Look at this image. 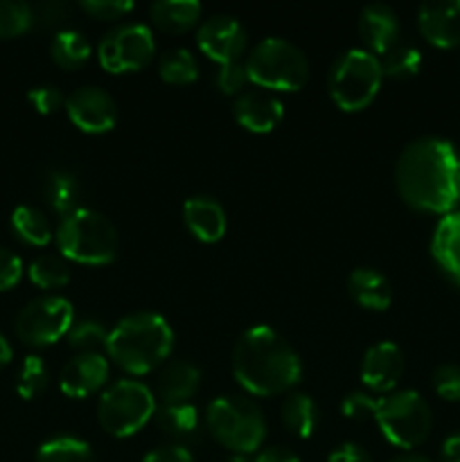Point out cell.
Masks as SVG:
<instances>
[{
  "instance_id": "44dd1931",
  "label": "cell",
  "mask_w": 460,
  "mask_h": 462,
  "mask_svg": "<svg viewBox=\"0 0 460 462\" xmlns=\"http://www.w3.org/2000/svg\"><path fill=\"white\" fill-rule=\"evenodd\" d=\"M433 260L442 271L460 284V210L449 212L437 221L431 239Z\"/></svg>"
},
{
  "instance_id": "5b68a950",
  "label": "cell",
  "mask_w": 460,
  "mask_h": 462,
  "mask_svg": "<svg viewBox=\"0 0 460 462\" xmlns=\"http://www.w3.org/2000/svg\"><path fill=\"white\" fill-rule=\"evenodd\" d=\"M206 427L221 447L248 456L266 440V418L260 406L242 395L216 397L206 411Z\"/></svg>"
},
{
  "instance_id": "ab89813d",
  "label": "cell",
  "mask_w": 460,
  "mask_h": 462,
  "mask_svg": "<svg viewBox=\"0 0 460 462\" xmlns=\"http://www.w3.org/2000/svg\"><path fill=\"white\" fill-rule=\"evenodd\" d=\"M246 81V63L233 61L225 63V66H219V72H216V86H219V90L224 95L239 93V90H244Z\"/></svg>"
},
{
  "instance_id": "cb8c5ba5",
  "label": "cell",
  "mask_w": 460,
  "mask_h": 462,
  "mask_svg": "<svg viewBox=\"0 0 460 462\" xmlns=\"http://www.w3.org/2000/svg\"><path fill=\"white\" fill-rule=\"evenodd\" d=\"M201 5L197 0H158L149 7L153 25L167 34H185L201 18Z\"/></svg>"
},
{
  "instance_id": "4316f807",
  "label": "cell",
  "mask_w": 460,
  "mask_h": 462,
  "mask_svg": "<svg viewBox=\"0 0 460 462\" xmlns=\"http://www.w3.org/2000/svg\"><path fill=\"white\" fill-rule=\"evenodd\" d=\"M50 57L63 70H77L90 59V43L81 32L61 30L50 43Z\"/></svg>"
},
{
  "instance_id": "7a4b0ae2",
  "label": "cell",
  "mask_w": 460,
  "mask_h": 462,
  "mask_svg": "<svg viewBox=\"0 0 460 462\" xmlns=\"http://www.w3.org/2000/svg\"><path fill=\"white\" fill-rule=\"evenodd\" d=\"M230 364L239 386L257 397L287 393L302 377L298 352L269 325L246 329L235 343Z\"/></svg>"
},
{
  "instance_id": "8992f818",
  "label": "cell",
  "mask_w": 460,
  "mask_h": 462,
  "mask_svg": "<svg viewBox=\"0 0 460 462\" xmlns=\"http://www.w3.org/2000/svg\"><path fill=\"white\" fill-rule=\"evenodd\" d=\"M246 75L262 90L296 93L309 79V61L296 43L269 36L248 54Z\"/></svg>"
},
{
  "instance_id": "f546056e",
  "label": "cell",
  "mask_w": 460,
  "mask_h": 462,
  "mask_svg": "<svg viewBox=\"0 0 460 462\" xmlns=\"http://www.w3.org/2000/svg\"><path fill=\"white\" fill-rule=\"evenodd\" d=\"M93 449L86 440L75 436H57L36 451V462H93Z\"/></svg>"
},
{
  "instance_id": "83f0119b",
  "label": "cell",
  "mask_w": 460,
  "mask_h": 462,
  "mask_svg": "<svg viewBox=\"0 0 460 462\" xmlns=\"http://www.w3.org/2000/svg\"><path fill=\"white\" fill-rule=\"evenodd\" d=\"M12 230L21 242L30 246H45L54 237L48 217L34 206H18L12 212Z\"/></svg>"
},
{
  "instance_id": "f1b7e54d",
  "label": "cell",
  "mask_w": 460,
  "mask_h": 462,
  "mask_svg": "<svg viewBox=\"0 0 460 462\" xmlns=\"http://www.w3.org/2000/svg\"><path fill=\"white\" fill-rule=\"evenodd\" d=\"M158 75H161V79L167 81V84H192L198 77L197 59H194V54L185 48L167 50V52H162L161 59H158Z\"/></svg>"
},
{
  "instance_id": "4fadbf2b",
  "label": "cell",
  "mask_w": 460,
  "mask_h": 462,
  "mask_svg": "<svg viewBox=\"0 0 460 462\" xmlns=\"http://www.w3.org/2000/svg\"><path fill=\"white\" fill-rule=\"evenodd\" d=\"M248 34L242 23L233 16H224V14L206 18L197 30L198 50L219 66L242 61Z\"/></svg>"
},
{
  "instance_id": "ffe728a7",
  "label": "cell",
  "mask_w": 460,
  "mask_h": 462,
  "mask_svg": "<svg viewBox=\"0 0 460 462\" xmlns=\"http://www.w3.org/2000/svg\"><path fill=\"white\" fill-rule=\"evenodd\" d=\"M201 386V370L183 359L170 361L158 373L156 397L162 404H189Z\"/></svg>"
},
{
  "instance_id": "8fae6325",
  "label": "cell",
  "mask_w": 460,
  "mask_h": 462,
  "mask_svg": "<svg viewBox=\"0 0 460 462\" xmlns=\"http://www.w3.org/2000/svg\"><path fill=\"white\" fill-rule=\"evenodd\" d=\"M156 52L152 30L143 23H126L108 32L97 45L99 66L111 75L133 72L147 66Z\"/></svg>"
},
{
  "instance_id": "7402d4cb",
  "label": "cell",
  "mask_w": 460,
  "mask_h": 462,
  "mask_svg": "<svg viewBox=\"0 0 460 462\" xmlns=\"http://www.w3.org/2000/svg\"><path fill=\"white\" fill-rule=\"evenodd\" d=\"M347 291H350L352 300L363 310L386 311L392 300V289L386 275L379 273L377 269H368V266L352 271L347 278Z\"/></svg>"
},
{
  "instance_id": "bcb514c9",
  "label": "cell",
  "mask_w": 460,
  "mask_h": 462,
  "mask_svg": "<svg viewBox=\"0 0 460 462\" xmlns=\"http://www.w3.org/2000/svg\"><path fill=\"white\" fill-rule=\"evenodd\" d=\"M440 462H460V431L442 442Z\"/></svg>"
},
{
  "instance_id": "9a60e30c",
  "label": "cell",
  "mask_w": 460,
  "mask_h": 462,
  "mask_svg": "<svg viewBox=\"0 0 460 462\" xmlns=\"http://www.w3.org/2000/svg\"><path fill=\"white\" fill-rule=\"evenodd\" d=\"M235 120L251 134H271L282 122L284 106L269 90H242L233 104Z\"/></svg>"
},
{
  "instance_id": "9c48e42d",
  "label": "cell",
  "mask_w": 460,
  "mask_h": 462,
  "mask_svg": "<svg viewBox=\"0 0 460 462\" xmlns=\"http://www.w3.org/2000/svg\"><path fill=\"white\" fill-rule=\"evenodd\" d=\"M374 422L383 438L400 449H415L431 433V409L427 400L415 391H397L388 397H379Z\"/></svg>"
},
{
  "instance_id": "681fc988",
  "label": "cell",
  "mask_w": 460,
  "mask_h": 462,
  "mask_svg": "<svg viewBox=\"0 0 460 462\" xmlns=\"http://www.w3.org/2000/svg\"><path fill=\"white\" fill-rule=\"evenodd\" d=\"M225 462H251V460H248L246 456H237V454H235V456H230V458L225 460Z\"/></svg>"
},
{
  "instance_id": "d6a6232c",
  "label": "cell",
  "mask_w": 460,
  "mask_h": 462,
  "mask_svg": "<svg viewBox=\"0 0 460 462\" xmlns=\"http://www.w3.org/2000/svg\"><path fill=\"white\" fill-rule=\"evenodd\" d=\"M66 338L68 346L77 350V355H84V352H99L102 355V350L106 352L108 329L99 320H79V323H72Z\"/></svg>"
},
{
  "instance_id": "ba28073f",
  "label": "cell",
  "mask_w": 460,
  "mask_h": 462,
  "mask_svg": "<svg viewBox=\"0 0 460 462\" xmlns=\"http://www.w3.org/2000/svg\"><path fill=\"white\" fill-rule=\"evenodd\" d=\"M156 415V395L135 379H120L102 391L99 427L113 438H131Z\"/></svg>"
},
{
  "instance_id": "e575fe53",
  "label": "cell",
  "mask_w": 460,
  "mask_h": 462,
  "mask_svg": "<svg viewBox=\"0 0 460 462\" xmlns=\"http://www.w3.org/2000/svg\"><path fill=\"white\" fill-rule=\"evenodd\" d=\"M34 9L18 0H0V39L21 36L34 25Z\"/></svg>"
},
{
  "instance_id": "7c38bea8",
  "label": "cell",
  "mask_w": 460,
  "mask_h": 462,
  "mask_svg": "<svg viewBox=\"0 0 460 462\" xmlns=\"http://www.w3.org/2000/svg\"><path fill=\"white\" fill-rule=\"evenodd\" d=\"M66 113L84 134H106L117 122V104L99 86H79L66 97Z\"/></svg>"
},
{
  "instance_id": "3957f363",
  "label": "cell",
  "mask_w": 460,
  "mask_h": 462,
  "mask_svg": "<svg viewBox=\"0 0 460 462\" xmlns=\"http://www.w3.org/2000/svg\"><path fill=\"white\" fill-rule=\"evenodd\" d=\"M174 347L170 323L156 311H135L108 329L106 356L124 373L147 374L165 364Z\"/></svg>"
},
{
  "instance_id": "4dcf8cb0",
  "label": "cell",
  "mask_w": 460,
  "mask_h": 462,
  "mask_svg": "<svg viewBox=\"0 0 460 462\" xmlns=\"http://www.w3.org/2000/svg\"><path fill=\"white\" fill-rule=\"evenodd\" d=\"M32 284L39 289H61L70 282V269L68 262L59 255H39L32 260L30 269H27Z\"/></svg>"
},
{
  "instance_id": "b9f144b4",
  "label": "cell",
  "mask_w": 460,
  "mask_h": 462,
  "mask_svg": "<svg viewBox=\"0 0 460 462\" xmlns=\"http://www.w3.org/2000/svg\"><path fill=\"white\" fill-rule=\"evenodd\" d=\"M143 462H194V460H192V454H189L185 447L165 445L149 451V454L143 458Z\"/></svg>"
},
{
  "instance_id": "d6986e66",
  "label": "cell",
  "mask_w": 460,
  "mask_h": 462,
  "mask_svg": "<svg viewBox=\"0 0 460 462\" xmlns=\"http://www.w3.org/2000/svg\"><path fill=\"white\" fill-rule=\"evenodd\" d=\"M183 219L189 233L203 244L219 242L225 235V210L216 199L198 194V197H189L183 206Z\"/></svg>"
},
{
  "instance_id": "484cf974",
  "label": "cell",
  "mask_w": 460,
  "mask_h": 462,
  "mask_svg": "<svg viewBox=\"0 0 460 462\" xmlns=\"http://www.w3.org/2000/svg\"><path fill=\"white\" fill-rule=\"evenodd\" d=\"M282 422L293 436L311 438L318 427V406L307 393H291L282 404Z\"/></svg>"
},
{
  "instance_id": "277c9868",
  "label": "cell",
  "mask_w": 460,
  "mask_h": 462,
  "mask_svg": "<svg viewBox=\"0 0 460 462\" xmlns=\"http://www.w3.org/2000/svg\"><path fill=\"white\" fill-rule=\"evenodd\" d=\"M54 239L66 260L88 266H102L115 260L120 244L115 226L102 212L90 208H77L61 217Z\"/></svg>"
},
{
  "instance_id": "52a82bcc",
  "label": "cell",
  "mask_w": 460,
  "mask_h": 462,
  "mask_svg": "<svg viewBox=\"0 0 460 462\" xmlns=\"http://www.w3.org/2000/svg\"><path fill=\"white\" fill-rule=\"evenodd\" d=\"M383 72L379 57L368 50H347L332 63L327 75L329 97L341 111H363L382 88Z\"/></svg>"
},
{
  "instance_id": "603a6c76",
  "label": "cell",
  "mask_w": 460,
  "mask_h": 462,
  "mask_svg": "<svg viewBox=\"0 0 460 462\" xmlns=\"http://www.w3.org/2000/svg\"><path fill=\"white\" fill-rule=\"evenodd\" d=\"M153 420H156L158 429L179 447L197 440L201 433V418H198L197 406L192 404H162Z\"/></svg>"
},
{
  "instance_id": "836d02e7",
  "label": "cell",
  "mask_w": 460,
  "mask_h": 462,
  "mask_svg": "<svg viewBox=\"0 0 460 462\" xmlns=\"http://www.w3.org/2000/svg\"><path fill=\"white\" fill-rule=\"evenodd\" d=\"M48 379H50V373L45 361L41 359L39 355L25 356L16 379L18 395H21L23 400H34V397H39L41 393L48 388Z\"/></svg>"
},
{
  "instance_id": "74e56055",
  "label": "cell",
  "mask_w": 460,
  "mask_h": 462,
  "mask_svg": "<svg viewBox=\"0 0 460 462\" xmlns=\"http://www.w3.org/2000/svg\"><path fill=\"white\" fill-rule=\"evenodd\" d=\"M377 397L368 395V393H350L345 400L341 402V411L347 420H374V411H377Z\"/></svg>"
},
{
  "instance_id": "f35d334b",
  "label": "cell",
  "mask_w": 460,
  "mask_h": 462,
  "mask_svg": "<svg viewBox=\"0 0 460 462\" xmlns=\"http://www.w3.org/2000/svg\"><path fill=\"white\" fill-rule=\"evenodd\" d=\"M27 99H30V104L41 116H50L57 108L66 106V97H63V93L57 86H36V88L27 93Z\"/></svg>"
},
{
  "instance_id": "c3c4849f",
  "label": "cell",
  "mask_w": 460,
  "mask_h": 462,
  "mask_svg": "<svg viewBox=\"0 0 460 462\" xmlns=\"http://www.w3.org/2000/svg\"><path fill=\"white\" fill-rule=\"evenodd\" d=\"M388 462H431L428 458H424V456H419V454H400V456H395V458L392 460H388Z\"/></svg>"
},
{
  "instance_id": "30bf717a",
  "label": "cell",
  "mask_w": 460,
  "mask_h": 462,
  "mask_svg": "<svg viewBox=\"0 0 460 462\" xmlns=\"http://www.w3.org/2000/svg\"><path fill=\"white\" fill-rule=\"evenodd\" d=\"M75 323L72 305L63 296H39L16 316V337L25 346L45 347L66 337Z\"/></svg>"
},
{
  "instance_id": "e0dca14e",
  "label": "cell",
  "mask_w": 460,
  "mask_h": 462,
  "mask_svg": "<svg viewBox=\"0 0 460 462\" xmlns=\"http://www.w3.org/2000/svg\"><path fill=\"white\" fill-rule=\"evenodd\" d=\"M418 27L436 48L460 45V0L424 3L418 12Z\"/></svg>"
},
{
  "instance_id": "f6af8a7d",
  "label": "cell",
  "mask_w": 460,
  "mask_h": 462,
  "mask_svg": "<svg viewBox=\"0 0 460 462\" xmlns=\"http://www.w3.org/2000/svg\"><path fill=\"white\" fill-rule=\"evenodd\" d=\"M66 14V5L61 3H45L39 9H34V18L39 16L43 23H57Z\"/></svg>"
},
{
  "instance_id": "8d00e7d4",
  "label": "cell",
  "mask_w": 460,
  "mask_h": 462,
  "mask_svg": "<svg viewBox=\"0 0 460 462\" xmlns=\"http://www.w3.org/2000/svg\"><path fill=\"white\" fill-rule=\"evenodd\" d=\"M433 391L446 402H460V368L458 365H440L433 373Z\"/></svg>"
},
{
  "instance_id": "d4e9b609",
  "label": "cell",
  "mask_w": 460,
  "mask_h": 462,
  "mask_svg": "<svg viewBox=\"0 0 460 462\" xmlns=\"http://www.w3.org/2000/svg\"><path fill=\"white\" fill-rule=\"evenodd\" d=\"M43 197L54 212L66 217L79 208L81 185L72 171L52 170L43 180Z\"/></svg>"
},
{
  "instance_id": "1f68e13d",
  "label": "cell",
  "mask_w": 460,
  "mask_h": 462,
  "mask_svg": "<svg viewBox=\"0 0 460 462\" xmlns=\"http://www.w3.org/2000/svg\"><path fill=\"white\" fill-rule=\"evenodd\" d=\"M382 63L383 77H392V79H404V77L418 75L422 68V54L413 45H406L397 41L391 50L379 57Z\"/></svg>"
},
{
  "instance_id": "6da1fadb",
  "label": "cell",
  "mask_w": 460,
  "mask_h": 462,
  "mask_svg": "<svg viewBox=\"0 0 460 462\" xmlns=\"http://www.w3.org/2000/svg\"><path fill=\"white\" fill-rule=\"evenodd\" d=\"M395 183L415 210L449 215L460 203V152L433 135L413 140L397 158Z\"/></svg>"
},
{
  "instance_id": "ee69618b",
  "label": "cell",
  "mask_w": 460,
  "mask_h": 462,
  "mask_svg": "<svg viewBox=\"0 0 460 462\" xmlns=\"http://www.w3.org/2000/svg\"><path fill=\"white\" fill-rule=\"evenodd\" d=\"M253 462H300V458L291 449H284V447H269V449L260 451Z\"/></svg>"
},
{
  "instance_id": "ac0fdd59",
  "label": "cell",
  "mask_w": 460,
  "mask_h": 462,
  "mask_svg": "<svg viewBox=\"0 0 460 462\" xmlns=\"http://www.w3.org/2000/svg\"><path fill=\"white\" fill-rule=\"evenodd\" d=\"M359 36L368 52L382 57L397 43V36H400L397 14L383 3L365 5L359 14Z\"/></svg>"
},
{
  "instance_id": "2e32d148",
  "label": "cell",
  "mask_w": 460,
  "mask_h": 462,
  "mask_svg": "<svg viewBox=\"0 0 460 462\" xmlns=\"http://www.w3.org/2000/svg\"><path fill=\"white\" fill-rule=\"evenodd\" d=\"M404 374V355L392 341L374 343L361 361V382L374 393H388Z\"/></svg>"
},
{
  "instance_id": "5bb4252c",
  "label": "cell",
  "mask_w": 460,
  "mask_h": 462,
  "mask_svg": "<svg viewBox=\"0 0 460 462\" xmlns=\"http://www.w3.org/2000/svg\"><path fill=\"white\" fill-rule=\"evenodd\" d=\"M108 382V356L99 352L75 355L59 374V388L72 400H84L93 393L102 391Z\"/></svg>"
},
{
  "instance_id": "60d3db41",
  "label": "cell",
  "mask_w": 460,
  "mask_h": 462,
  "mask_svg": "<svg viewBox=\"0 0 460 462\" xmlns=\"http://www.w3.org/2000/svg\"><path fill=\"white\" fill-rule=\"evenodd\" d=\"M21 278H23L21 257L14 255L9 248L0 246V291H7V289L16 287Z\"/></svg>"
},
{
  "instance_id": "7dc6e473",
  "label": "cell",
  "mask_w": 460,
  "mask_h": 462,
  "mask_svg": "<svg viewBox=\"0 0 460 462\" xmlns=\"http://www.w3.org/2000/svg\"><path fill=\"white\" fill-rule=\"evenodd\" d=\"M12 356H14L12 346H9L7 338H5L3 334H0V370H3L5 365L9 364V361H12Z\"/></svg>"
},
{
  "instance_id": "d590c367",
  "label": "cell",
  "mask_w": 460,
  "mask_h": 462,
  "mask_svg": "<svg viewBox=\"0 0 460 462\" xmlns=\"http://www.w3.org/2000/svg\"><path fill=\"white\" fill-rule=\"evenodd\" d=\"M79 7L95 21H117V18H124L126 14L133 12L131 0H84Z\"/></svg>"
},
{
  "instance_id": "7bdbcfd3",
  "label": "cell",
  "mask_w": 460,
  "mask_h": 462,
  "mask_svg": "<svg viewBox=\"0 0 460 462\" xmlns=\"http://www.w3.org/2000/svg\"><path fill=\"white\" fill-rule=\"evenodd\" d=\"M327 462H373V460H370L368 451H365L363 447L354 445V442H343L341 447H336V449L329 454Z\"/></svg>"
}]
</instances>
